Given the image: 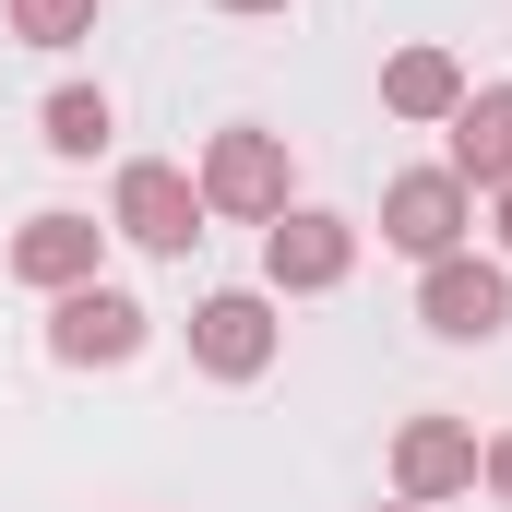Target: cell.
<instances>
[{
	"instance_id": "obj_16",
	"label": "cell",
	"mask_w": 512,
	"mask_h": 512,
	"mask_svg": "<svg viewBox=\"0 0 512 512\" xmlns=\"http://www.w3.org/2000/svg\"><path fill=\"white\" fill-rule=\"evenodd\" d=\"M215 12H286V0H215Z\"/></svg>"
},
{
	"instance_id": "obj_17",
	"label": "cell",
	"mask_w": 512,
	"mask_h": 512,
	"mask_svg": "<svg viewBox=\"0 0 512 512\" xmlns=\"http://www.w3.org/2000/svg\"><path fill=\"white\" fill-rule=\"evenodd\" d=\"M382 512H417V501H382Z\"/></svg>"
},
{
	"instance_id": "obj_14",
	"label": "cell",
	"mask_w": 512,
	"mask_h": 512,
	"mask_svg": "<svg viewBox=\"0 0 512 512\" xmlns=\"http://www.w3.org/2000/svg\"><path fill=\"white\" fill-rule=\"evenodd\" d=\"M477 489H501V501H512V429L489 441V453H477Z\"/></svg>"
},
{
	"instance_id": "obj_8",
	"label": "cell",
	"mask_w": 512,
	"mask_h": 512,
	"mask_svg": "<svg viewBox=\"0 0 512 512\" xmlns=\"http://www.w3.org/2000/svg\"><path fill=\"white\" fill-rule=\"evenodd\" d=\"M477 453H489V441H477V429H465V417H405V429H393V501H465V489H477Z\"/></svg>"
},
{
	"instance_id": "obj_2",
	"label": "cell",
	"mask_w": 512,
	"mask_h": 512,
	"mask_svg": "<svg viewBox=\"0 0 512 512\" xmlns=\"http://www.w3.org/2000/svg\"><path fill=\"white\" fill-rule=\"evenodd\" d=\"M417 322H429L441 346H489V334L512 322V274H501V262H477V251L417 262Z\"/></svg>"
},
{
	"instance_id": "obj_10",
	"label": "cell",
	"mask_w": 512,
	"mask_h": 512,
	"mask_svg": "<svg viewBox=\"0 0 512 512\" xmlns=\"http://www.w3.org/2000/svg\"><path fill=\"white\" fill-rule=\"evenodd\" d=\"M465 191H512V84H465L453 108V155H441Z\"/></svg>"
},
{
	"instance_id": "obj_15",
	"label": "cell",
	"mask_w": 512,
	"mask_h": 512,
	"mask_svg": "<svg viewBox=\"0 0 512 512\" xmlns=\"http://www.w3.org/2000/svg\"><path fill=\"white\" fill-rule=\"evenodd\" d=\"M489 227H501V251H512V191H489Z\"/></svg>"
},
{
	"instance_id": "obj_4",
	"label": "cell",
	"mask_w": 512,
	"mask_h": 512,
	"mask_svg": "<svg viewBox=\"0 0 512 512\" xmlns=\"http://www.w3.org/2000/svg\"><path fill=\"white\" fill-rule=\"evenodd\" d=\"M143 334H155V322H143V298L108 286V274H96V286H72V298H48V358H60V370H120Z\"/></svg>"
},
{
	"instance_id": "obj_5",
	"label": "cell",
	"mask_w": 512,
	"mask_h": 512,
	"mask_svg": "<svg viewBox=\"0 0 512 512\" xmlns=\"http://www.w3.org/2000/svg\"><path fill=\"white\" fill-rule=\"evenodd\" d=\"M203 215H251V227H274L286 215V131H215L203 143Z\"/></svg>"
},
{
	"instance_id": "obj_12",
	"label": "cell",
	"mask_w": 512,
	"mask_h": 512,
	"mask_svg": "<svg viewBox=\"0 0 512 512\" xmlns=\"http://www.w3.org/2000/svg\"><path fill=\"white\" fill-rule=\"evenodd\" d=\"M36 131H48V155H96V143L120 131V108H108L96 84H60V96L36 108Z\"/></svg>"
},
{
	"instance_id": "obj_6",
	"label": "cell",
	"mask_w": 512,
	"mask_h": 512,
	"mask_svg": "<svg viewBox=\"0 0 512 512\" xmlns=\"http://www.w3.org/2000/svg\"><path fill=\"white\" fill-rule=\"evenodd\" d=\"M465 215H477V191L453 179V167H405L382 191V239L405 262H441V251H465Z\"/></svg>"
},
{
	"instance_id": "obj_1",
	"label": "cell",
	"mask_w": 512,
	"mask_h": 512,
	"mask_svg": "<svg viewBox=\"0 0 512 512\" xmlns=\"http://www.w3.org/2000/svg\"><path fill=\"white\" fill-rule=\"evenodd\" d=\"M108 227H120L131 251L179 262L191 239H203V179H191V167H155V155H131V167H120V191H108Z\"/></svg>"
},
{
	"instance_id": "obj_3",
	"label": "cell",
	"mask_w": 512,
	"mask_h": 512,
	"mask_svg": "<svg viewBox=\"0 0 512 512\" xmlns=\"http://www.w3.org/2000/svg\"><path fill=\"white\" fill-rule=\"evenodd\" d=\"M346 274H358V227H346V215L286 203V215L262 227V286H274V298H322V286H346Z\"/></svg>"
},
{
	"instance_id": "obj_11",
	"label": "cell",
	"mask_w": 512,
	"mask_h": 512,
	"mask_svg": "<svg viewBox=\"0 0 512 512\" xmlns=\"http://www.w3.org/2000/svg\"><path fill=\"white\" fill-rule=\"evenodd\" d=\"M382 108H393V120H453V108H465L453 48H393V60H382Z\"/></svg>"
},
{
	"instance_id": "obj_13",
	"label": "cell",
	"mask_w": 512,
	"mask_h": 512,
	"mask_svg": "<svg viewBox=\"0 0 512 512\" xmlns=\"http://www.w3.org/2000/svg\"><path fill=\"white\" fill-rule=\"evenodd\" d=\"M12 36L24 48H72V36H96V0H12Z\"/></svg>"
},
{
	"instance_id": "obj_7",
	"label": "cell",
	"mask_w": 512,
	"mask_h": 512,
	"mask_svg": "<svg viewBox=\"0 0 512 512\" xmlns=\"http://www.w3.org/2000/svg\"><path fill=\"white\" fill-rule=\"evenodd\" d=\"M274 346H286V322H274V298H262V286H227V298H203V310H191V358H203L215 382H262V370H274Z\"/></svg>"
},
{
	"instance_id": "obj_9",
	"label": "cell",
	"mask_w": 512,
	"mask_h": 512,
	"mask_svg": "<svg viewBox=\"0 0 512 512\" xmlns=\"http://www.w3.org/2000/svg\"><path fill=\"white\" fill-rule=\"evenodd\" d=\"M96 262H108V227H96V215H36V227L12 239V274H24V286H48V298L96 286Z\"/></svg>"
}]
</instances>
